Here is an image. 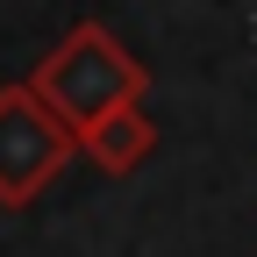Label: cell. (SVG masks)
<instances>
[{"label": "cell", "mask_w": 257, "mask_h": 257, "mask_svg": "<svg viewBox=\"0 0 257 257\" xmlns=\"http://www.w3.org/2000/svg\"><path fill=\"white\" fill-rule=\"evenodd\" d=\"M0 193L8 200H22V193H36L50 172H57V157H64V136L43 121V114H29V100H0Z\"/></svg>", "instance_id": "obj_2"}, {"label": "cell", "mask_w": 257, "mask_h": 257, "mask_svg": "<svg viewBox=\"0 0 257 257\" xmlns=\"http://www.w3.org/2000/svg\"><path fill=\"white\" fill-rule=\"evenodd\" d=\"M143 150H150V121H143L136 107H121V114H107V121H93V157H100L107 172H128Z\"/></svg>", "instance_id": "obj_3"}, {"label": "cell", "mask_w": 257, "mask_h": 257, "mask_svg": "<svg viewBox=\"0 0 257 257\" xmlns=\"http://www.w3.org/2000/svg\"><path fill=\"white\" fill-rule=\"evenodd\" d=\"M43 93H50V100L72 114V121L93 128V121L121 114V107L143 93V72H136V64H128L107 36H100V29H79V36L43 64Z\"/></svg>", "instance_id": "obj_1"}]
</instances>
